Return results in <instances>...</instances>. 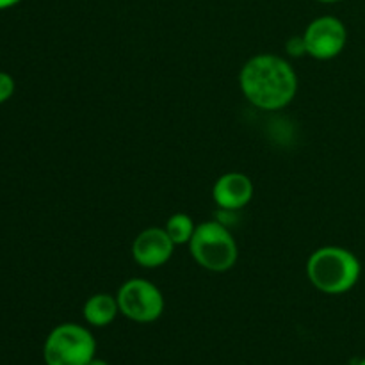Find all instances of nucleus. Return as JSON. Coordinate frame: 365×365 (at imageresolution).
Segmentation results:
<instances>
[{
	"instance_id": "f03ea898",
	"label": "nucleus",
	"mask_w": 365,
	"mask_h": 365,
	"mask_svg": "<svg viewBox=\"0 0 365 365\" xmlns=\"http://www.w3.org/2000/svg\"><path fill=\"white\" fill-rule=\"evenodd\" d=\"M307 277L310 284L324 294H346L359 284L362 264L349 250L341 246H323L307 260Z\"/></svg>"
},
{
	"instance_id": "f257e3e1",
	"label": "nucleus",
	"mask_w": 365,
	"mask_h": 365,
	"mask_svg": "<svg viewBox=\"0 0 365 365\" xmlns=\"http://www.w3.org/2000/svg\"><path fill=\"white\" fill-rule=\"evenodd\" d=\"M242 95L252 106L262 110L287 107L298 93L294 68L277 53L253 56L239 73Z\"/></svg>"
},
{
	"instance_id": "9d476101",
	"label": "nucleus",
	"mask_w": 365,
	"mask_h": 365,
	"mask_svg": "<svg viewBox=\"0 0 365 365\" xmlns=\"http://www.w3.org/2000/svg\"><path fill=\"white\" fill-rule=\"evenodd\" d=\"M196 227H198V225H195L191 216H187V214L184 212H177L166 221L164 230L168 232V235H170L171 241L175 242V246H180L191 242L192 235H195L196 232Z\"/></svg>"
},
{
	"instance_id": "4468645a",
	"label": "nucleus",
	"mask_w": 365,
	"mask_h": 365,
	"mask_svg": "<svg viewBox=\"0 0 365 365\" xmlns=\"http://www.w3.org/2000/svg\"><path fill=\"white\" fill-rule=\"evenodd\" d=\"M88 365H110V364L106 362V360H102V359H96V356H95V359H93Z\"/></svg>"
},
{
	"instance_id": "7ed1b4c3",
	"label": "nucleus",
	"mask_w": 365,
	"mask_h": 365,
	"mask_svg": "<svg viewBox=\"0 0 365 365\" xmlns=\"http://www.w3.org/2000/svg\"><path fill=\"white\" fill-rule=\"evenodd\" d=\"M189 252L198 266L212 273L230 271L239 259L234 235L220 221L200 223L189 242Z\"/></svg>"
},
{
	"instance_id": "423d86ee",
	"label": "nucleus",
	"mask_w": 365,
	"mask_h": 365,
	"mask_svg": "<svg viewBox=\"0 0 365 365\" xmlns=\"http://www.w3.org/2000/svg\"><path fill=\"white\" fill-rule=\"evenodd\" d=\"M309 56L319 61H330L341 56L348 43V29L337 16H319L303 32Z\"/></svg>"
},
{
	"instance_id": "9b49d317",
	"label": "nucleus",
	"mask_w": 365,
	"mask_h": 365,
	"mask_svg": "<svg viewBox=\"0 0 365 365\" xmlns=\"http://www.w3.org/2000/svg\"><path fill=\"white\" fill-rule=\"evenodd\" d=\"M285 50L291 57H303L309 56V50H307V43L303 36H292L289 38V41L285 43Z\"/></svg>"
},
{
	"instance_id": "6e6552de",
	"label": "nucleus",
	"mask_w": 365,
	"mask_h": 365,
	"mask_svg": "<svg viewBox=\"0 0 365 365\" xmlns=\"http://www.w3.org/2000/svg\"><path fill=\"white\" fill-rule=\"evenodd\" d=\"M253 192H255V187H253L252 178L239 171H230V173L221 175L216 180L212 187V198L220 209L234 212V210L245 209L252 202Z\"/></svg>"
},
{
	"instance_id": "39448f33",
	"label": "nucleus",
	"mask_w": 365,
	"mask_h": 365,
	"mask_svg": "<svg viewBox=\"0 0 365 365\" xmlns=\"http://www.w3.org/2000/svg\"><path fill=\"white\" fill-rule=\"evenodd\" d=\"M120 314L139 324L155 323L164 312V296L160 289L145 278H130L118 289Z\"/></svg>"
},
{
	"instance_id": "ddd939ff",
	"label": "nucleus",
	"mask_w": 365,
	"mask_h": 365,
	"mask_svg": "<svg viewBox=\"0 0 365 365\" xmlns=\"http://www.w3.org/2000/svg\"><path fill=\"white\" fill-rule=\"evenodd\" d=\"M21 0H0V11L9 9V7H14L16 4H20Z\"/></svg>"
},
{
	"instance_id": "0eeeda50",
	"label": "nucleus",
	"mask_w": 365,
	"mask_h": 365,
	"mask_svg": "<svg viewBox=\"0 0 365 365\" xmlns=\"http://www.w3.org/2000/svg\"><path fill=\"white\" fill-rule=\"evenodd\" d=\"M175 242L171 241L164 228H146L132 242V257L135 264L146 269H155L164 266L171 259Z\"/></svg>"
},
{
	"instance_id": "dca6fc26",
	"label": "nucleus",
	"mask_w": 365,
	"mask_h": 365,
	"mask_svg": "<svg viewBox=\"0 0 365 365\" xmlns=\"http://www.w3.org/2000/svg\"><path fill=\"white\" fill-rule=\"evenodd\" d=\"M356 365H365V359H362V360H360V362H359V364H356Z\"/></svg>"
},
{
	"instance_id": "f8f14e48",
	"label": "nucleus",
	"mask_w": 365,
	"mask_h": 365,
	"mask_svg": "<svg viewBox=\"0 0 365 365\" xmlns=\"http://www.w3.org/2000/svg\"><path fill=\"white\" fill-rule=\"evenodd\" d=\"M14 93V78L6 71H0V103L7 102Z\"/></svg>"
},
{
	"instance_id": "1a4fd4ad",
	"label": "nucleus",
	"mask_w": 365,
	"mask_h": 365,
	"mask_svg": "<svg viewBox=\"0 0 365 365\" xmlns=\"http://www.w3.org/2000/svg\"><path fill=\"white\" fill-rule=\"evenodd\" d=\"M118 314H120V307H118L116 296L107 294V292L93 294L82 307V316L86 323L95 328L109 327L116 319Z\"/></svg>"
},
{
	"instance_id": "20e7f679",
	"label": "nucleus",
	"mask_w": 365,
	"mask_h": 365,
	"mask_svg": "<svg viewBox=\"0 0 365 365\" xmlns=\"http://www.w3.org/2000/svg\"><path fill=\"white\" fill-rule=\"evenodd\" d=\"M95 356V337L77 323H63L53 328L43 346L46 365H88Z\"/></svg>"
},
{
	"instance_id": "2eb2a0df",
	"label": "nucleus",
	"mask_w": 365,
	"mask_h": 365,
	"mask_svg": "<svg viewBox=\"0 0 365 365\" xmlns=\"http://www.w3.org/2000/svg\"><path fill=\"white\" fill-rule=\"evenodd\" d=\"M317 2H323V4H335V2H341V0H317Z\"/></svg>"
}]
</instances>
